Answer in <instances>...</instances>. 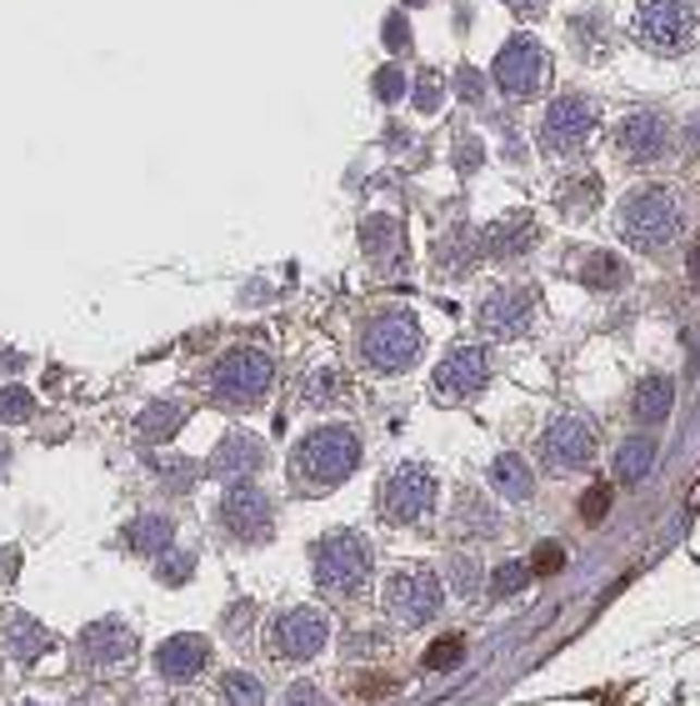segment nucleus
<instances>
[{
  "label": "nucleus",
  "instance_id": "nucleus-36",
  "mask_svg": "<svg viewBox=\"0 0 700 706\" xmlns=\"http://www.w3.org/2000/svg\"><path fill=\"white\" fill-rule=\"evenodd\" d=\"M486 516H491V511L466 496V501H460V521H455V526H460V532H470V526H476L480 536H491V532H495V521H486Z\"/></svg>",
  "mask_w": 700,
  "mask_h": 706
},
{
  "label": "nucleus",
  "instance_id": "nucleus-39",
  "mask_svg": "<svg viewBox=\"0 0 700 706\" xmlns=\"http://www.w3.org/2000/svg\"><path fill=\"white\" fill-rule=\"evenodd\" d=\"M580 511H586V521H605V511H611V486H590L586 501H580Z\"/></svg>",
  "mask_w": 700,
  "mask_h": 706
},
{
  "label": "nucleus",
  "instance_id": "nucleus-6",
  "mask_svg": "<svg viewBox=\"0 0 700 706\" xmlns=\"http://www.w3.org/2000/svg\"><path fill=\"white\" fill-rule=\"evenodd\" d=\"M271 356L256 346H235L216 361V372H210V397L221 401V406H256L266 391H271Z\"/></svg>",
  "mask_w": 700,
  "mask_h": 706
},
{
  "label": "nucleus",
  "instance_id": "nucleus-23",
  "mask_svg": "<svg viewBox=\"0 0 700 706\" xmlns=\"http://www.w3.org/2000/svg\"><path fill=\"white\" fill-rule=\"evenodd\" d=\"M671 401H676V381H671V376H640L636 397H630V411H636V422L655 426L671 416Z\"/></svg>",
  "mask_w": 700,
  "mask_h": 706
},
{
  "label": "nucleus",
  "instance_id": "nucleus-41",
  "mask_svg": "<svg viewBox=\"0 0 700 706\" xmlns=\"http://www.w3.org/2000/svg\"><path fill=\"white\" fill-rule=\"evenodd\" d=\"M285 706H326V696H320L310 682H295L291 692H285Z\"/></svg>",
  "mask_w": 700,
  "mask_h": 706
},
{
  "label": "nucleus",
  "instance_id": "nucleus-44",
  "mask_svg": "<svg viewBox=\"0 0 700 706\" xmlns=\"http://www.w3.org/2000/svg\"><path fill=\"white\" fill-rule=\"evenodd\" d=\"M455 90L466 100H480V71H460V81H455Z\"/></svg>",
  "mask_w": 700,
  "mask_h": 706
},
{
  "label": "nucleus",
  "instance_id": "nucleus-33",
  "mask_svg": "<svg viewBox=\"0 0 700 706\" xmlns=\"http://www.w3.org/2000/svg\"><path fill=\"white\" fill-rule=\"evenodd\" d=\"M30 411H36V397H30V386H5L0 391V422H30Z\"/></svg>",
  "mask_w": 700,
  "mask_h": 706
},
{
  "label": "nucleus",
  "instance_id": "nucleus-34",
  "mask_svg": "<svg viewBox=\"0 0 700 706\" xmlns=\"http://www.w3.org/2000/svg\"><path fill=\"white\" fill-rule=\"evenodd\" d=\"M335 397H341V372L320 366V372L306 376V401H335Z\"/></svg>",
  "mask_w": 700,
  "mask_h": 706
},
{
  "label": "nucleus",
  "instance_id": "nucleus-45",
  "mask_svg": "<svg viewBox=\"0 0 700 706\" xmlns=\"http://www.w3.org/2000/svg\"><path fill=\"white\" fill-rule=\"evenodd\" d=\"M511 11H520V15H536V11H545V0H505Z\"/></svg>",
  "mask_w": 700,
  "mask_h": 706
},
{
  "label": "nucleus",
  "instance_id": "nucleus-2",
  "mask_svg": "<svg viewBox=\"0 0 700 706\" xmlns=\"http://www.w3.org/2000/svg\"><path fill=\"white\" fill-rule=\"evenodd\" d=\"M680 200L671 186H646L630 191V200L621 206V235H626L636 251H661L680 235Z\"/></svg>",
  "mask_w": 700,
  "mask_h": 706
},
{
  "label": "nucleus",
  "instance_id": "nucleus-42",
  "mask_svg": "<svg viewBox=\"0 0 700 706\" xmlns=\"http://www.w3.org/2000/svg\"><path fill=\"white\" fill-rule=\"evenodd\" d=\"M165 482H171L175 491H185V486L196 482V466H191V461H165Z\"/></svg>",
  "mask_w": 700,
  "mask_h": 706
},
{
  "label": "nucleus",
  "instance_id": "nucleus-18",
  "mask_svg": "<svg viewBox=\"0 0 700 706\" xmlns=\"http://www.w3.org/2000/svg\"><path fill=\"white\" fill-rule=\"evenodd\" d=\"M665 146H671V125L661 121V115L651 111H636L621 121V150H626V161H640L651 166L665 156Z\"/></svg>",
  "mask_w": 700,
  "mask_h": 706
},
{
  "label": "nucleus",
  "instance_id": "nucleus-14",
  "mask_svg": "<svg viewBox=\"0 0 700 706\" xmlns=\"http://www.w3.org/2000/svg\"><path fill=\"white\" fill-rule=\"evenodd\" d=\"M326 636H331V626H326V617H320V611H310V607L285 611V617L271 626L275 652H281V657H291V661L320 657V652H326Z\"/></svg>",
  "mask_w": 700,
  "mask_h": 706
},
{
  "label": "nucleus",
  "instance_id": "nucleus-4",
  "mask_svg": "<svg viewBox=\"0 0 700 706\" xmlns=\"http://www.w3.org/2000/svg\"><path fill=\"white\" fill-rule=\"evenodd\" d=\"M310 567H316L320 592L331 596H356L370 582V546L356 532H326L310 546Z\"/></svg>",
  "mask_w": 700,
  "mask_h": 706
},
{
  "label": "nucleus",
  "instance_id": "nucleus-16",
  "mask_svg": "<svg viewBox=\"0 0 700 706\" xmlns=\"http://www.w3.org/2000/svg\"><path fill=\"white\" fill-rule=\"evenodd\" d=\"M266 466V441L256 431H225L210 451V471L216 476H235V482H246L256 471Z\"/></svg>",
  "mask_w": 700,
  "mask_h": 706
},
{
  "label": "nucleus",
  "instance_id": "nucleus-20",
  "mask_svg": "<svg viewBox=\"0 0 700 706\" xmlns=\"http://www.w3.org/2000/svg\"><path fill=\"white\" fill-rule=\"evenodd\" d=\"M480 246H486V256H495V260L526 256V251L536 246V221H530V216H511V221H495L491 231L480 235Z\"/></svg>",
  "mask_w": 700,
  "mask_h": 706
},
{
  "label": "nucleus",
  "instance_id": "nucleus-11",
  "mask_svg": "<svg viewBox=\"0 0 700 706\" xmlns=\"http://www.w3.org/2000/svg\"><path fill=\"white\" fill-rule=\"evenodd\" d=\"M491 381V356L480 346H455L451 356L435 366V397L441 401H470Z\"/></svg>",
  "mask_w": 700,
  "mask_h": 706
},
{
  "label": "nucleus",
  "instance_id": "nucleus-28",
  "mask_svg": "<svg viewBox=\"0 0 700 706\" xmlns=\"http://www.w3.org/2000/svg\"><path fill=\"white\" fill-rule=\"evenodd\" d=\"M11 652H15L21 661L46 657V652H50V632L40 626V621H30V617H15V621H11Z\"/></svg>",
  "mask_w": 700,
  "mask_h": 706
},
{
  "label": "nucleus",
  "instance_id": "nucleus-17",
  "mask_svg": "<svg viewBox=\"0 0 700 706\" xmlns=\"http://www.w3.org/2000/svg\"><path fill=\"white\" fill-rule=\"evenodd\" d=\"M206 661H210V642L206 636H196V632L171 636V642H160V652H156V671L175 686L196 682L200 671H206Z\"/></svg>",
  "mask_w": 700,
  "mask_h": 706
},
{
  "label": "nucleus",
  "instance_id": "nucleus-19",
  "mask_svg": "<svg viewBox=\"0 0 700 706\" xmlns=\"http://www.w3.org/2000/svg\"><path fill=\"white\" fill-rule=\"evenodd\" d=\"M360 246H366L370 260H381V266L401 260V256H406L401 221H395V216H366V221H360Z\"/></svg>",
  "mask_w": 700,
  "mask_h": 706
},
{
  "label": "nucleus",
  "instance_id": "nucleus-10",
  "mask_svg": "<svg viewBox=\"0 0 700 706\" xmlns=\"http://www.w3.org/2000/svg\"><path fill=\"white\" fill-rule=\"evenodd\" d=\"M491 75H495V86H501L505 96H536V90L545 86V75H551V61H545L541 40L511 36L501 46V56H495Z\"/></svg>",
  "mask_w": 700,
  "mask_h": 706
},
{
  "label": "nucleus",
  "instance_id": "nucleus-5",
  "mask_svg": "<svg viewBox=\"0 0 700 706\" xmlns=\"http://www.w3.org/2000/svg\"><path fill=\"white\" fill-rule=\"evenodd\" d=\"M360 356H366L370 372H385V376L410 372L420 356L416 316H410V311H381V316L366 326V336H360Z\"/></svg>",
  "mask_w": 700,
  "mask_h": 706
},
{
  "label": "nucleus",
  "instance_id": "nucleus-12",
  "mask_svg": "<svg viewBox=\"0 0 700 706\" xmlns=\"http://www.w3.org/2000/svg\"><path fill=\"white\" fill-rule=\"evenodd\" d=\"M541 457H545V466H555V471L590 466V457H595V426H590L586 416H561V422H551L541 436Z\"/></svg>",
  "mask_w": 700,
  "mask_h": 706
},
{
  "label": "nucleus",
  "instance_id": "nucleus-46",
  "mask_svg": "<svg viewBox=\"0 0 700 706\" xmlns=\"http://www.w3.org/2000/svg\"><path fill=\"white\" fill-rule=\"evenodd\" d=\"M690 281H696V285H700V246H696V251H690Z\"/></svg>",
  "mask_w": 700,
  "mask_h": 706
},
{
  "label": "nucleus",
  "instance_id": "nucleus-7",
  "mask_svg": "<svg viewBox=\"0 0 700 706\" xmlns=\"http://www.w3.org/2000/svg\"><path fill=\"white\" fill-rule=\"evenodd\" d=\"M435 496H441V482H435V471H430V466H416V461H406V466H395L391 476H385V486H381L385 521H395V526H410V521L430 516Z\"/></svg>",
  "mask_w": 700,
  "mask_h": 706
},
{
  "label": "nucleus",
  "instance_id": "nucleus-1",
  "mask_svg": "<svg viewBox=\"0 0 700 706\" xmlns=\"http://www.w3.org/2000/svg\"><path fill=\"white\" fill-rule=\"evenodd\" d=\"M360 466V436L356 426H316V431L291 451V476L300 491H331Z\"/></svg>",
  "mask_w": 700,
  "mask_h": 706
},
{
  "label": "nucleus",
  "instance_id": "nucleus-30",
  "mask_svg": "<svg viewBox=\"0 0 700 706\" xmlns=\"http://www.w3.org/2000/svg\"><path fill=\"white\" fill-rule=\"evenodd\" d=\"M221 692H225V702L231 706H266V686H260L250 671H225Z\"/></svg>",
  "mask_w": 700,
  "mask_h": 706
},
{
  "label": "nucleus",
  "instance_id": "nucleus-3",
  "mask_svg": "<svg viewBox=\"0 0 700 706\" xmlns=\"http://www.w3.org/2000/svg\"><path fill=\"white\" fill-rule=\"evenodd\" d=\"M630 36H636V46L655 50V56H680L700 36L696 0H640L636 21H630Z\"/></svg>",
  "mask_w": 700,
  "mask_h": 706
},
{
  "label": "nucleus",
  "instance_id": "nucleus-25",
  "mask_svg": "<svg viewBox=\"0 0 700 706\" xmlns=\"http://www.w3.org/2000/svg\"><path fill=\"white\" fill-rule=\"evenodd\" d=\"M655 466V436H630L626 447L615 451V482H640V476H651Z\"/></svg>",
  "mask_w": 700,
  "mask_h": 706
},
{
  "label": "nucleus",
  "instance_id": "nucleus-21",
  "mask_svg": "<svg viewBox=\"0 0 700 706\" xmlns=\"http://www.w3.org/2000/svg\"><path fill=\"white\" fill-rule=\"evenodd\" d=\"M81 652H86L90 661H125L136 652V636L125 632L121 621H96V626H86V636H81Z\"/></svg>",
  "mask_w": 700,
  "mask_h": 706
},
{
  "label": "nucleus",
  "instance_id": "nucleus-9",
  "mask_svg": "<svg viewBox=\"0 0 700 706\" xmlns=\"http://www.w3.org/2000/svg\"><path fill=\"white\" fill-rule=\"evenodd\" d=\"M595 136V106L576 90H565L545 106V121H541V146L551 156H576L586 141Z\"/></svg>",
  "mask_w": 700,
  "mask_h": 706
},
{
  "label": "nucleus",
  "instance_id": "nucleus-37",
  "mask_svg": "<svg viewBox=\"0 0 700 706\" xmlns=\"http://www.w3.org/2000/svg\"><path fill=\"white\" fill-rule=\"evenodd\" d=\"M376 96H381V100H391V106H395V100L406 96V75L395 71V65H385V71H376Z\"/></svg>",
  "mask_w": 700,
  "mask_h": 706
},
{
  "label": "nucleus",
  "instance_id": "nucleus-47",
  "mask_svg": "<svg viewBox=\"0 0 700 706\" xmlns=\"http://www.w3.org/2000/svg\"><path fill=\"white\" fill-rule=\"evenodd\" d=\"M406 5H426V0H406Z\"/></svg>",
  "mask_w": 700,
  "mask_h": 706
},
{
  "label": "nucleus",
  "instance_id": "nucleus-29",
  "mask_svg": "<svg viewBox=\"0 0 700 706\" xmlns=\"http://www.w3.org/2000/svg\"><path fill=\"white\" fill-rule=\"evenodd\" d=\"M561 206L565 211H595L601 206V175H570V181H561Z\"/></svg>",
  "mask_w": 700,
  "mask_h": 706
},
{
  "label": "nucleus",
  "instance_id": "nucleus-26",
  "mask_svg": "<svg viewBox=\"0 0 700 706\" xmlns=\"http://www.w3.org/2000/svg\"><path fill=\"white\" fill-rule=\"evenodd\" d=\"M181 422H185V411H181V401H150L146 411H140V436L146 441H171L175 431H181Z\"/></svg>",
  "mask_w": 700,
  "mask_h": 706
},
{
  "label": "nucleus",
  "instance_id": "nucleus-43",
  "mask_svg": "<svg viewBox=\"0 0 700 706\" xmlns=\"http://www.w3.org/2000/svg\"><path fill=\"white\" fill-rule=\"evenodd\" d=\"M385 46H391V50H406L410 46V31H406V21H401V15H391V21H385Z\"/></svg>",
  "mask_w": 700,
  "mask_h": 706
},
{
  "label": "nucleus",
  "instance_id": "nucleus-31",
  "mask_svg": "<svg viewBox=\"0 0 700 706\" xmlns=\"http://www.w3.org/2000/svg\"><path fill=\"white\" fill-rule=\"evenodd\" d=\"M530 576H536V571H530L526 561H505V567H495V576H491V596H495V601H505V596H520Z\"/></svg>",
  "mask_w": 700,
  "mask_h": 706
},
{
  "label": "nucleus",
  "instance_id": "nucleus-32",
  "mask_svg": "<svg viewBox=\"0 0 700 706\" xmlns=\"http://www.w3.org/2000/svg\"><path fill=\"white\" fill-rule=\"evenodd\" d=\"M460 657H466V642L460 636H441V642H430L426 646V671H451V667H460Z\"/></svg>",
  "mask_w": 700,
  "mask_h": 706
},
{
  "label": "nucleus",
  "instance_id": "nucleus-27",
  "mask_svg": "<svg viewBox=\"0 0 700 706\" xmlns=\"http://www.w3.org/2000/svg\"><path fill=\"white\" fill-rule=\"evenodd\" d=\"M580 281L595 285V291H615V285L626 281V260L611 256V251H590V256L580 260Z\"/></svg>",
  "mask_w": 700,
  "mask_h": 706
},
{
  "label": "nucleus",
  "instance_id": "nucleus-38",
  "mask_svg": "<svg viewBox=\"0 0 700 706\" xmlns=\"http://www.w3.org/2000/svg\"><path fill=\"white\" fill-rule=\"evenodd\" d=\"M191 567H196V561L185 557V551H165V561H160V582H171V586H181L185 576H191Z\"/></svg>",
  "mask_w": 700,
  "mask_h": 706
},
{
  "label": "nucleus",
  "instance_id": "nucleus-13",
  "mask_svg": "<svg viewBox=\"0 0 700 706\" xmlns=\"http://www.w3.org/2000/svg\"><path fill=\"white\" fill-rule=\"evenodd\" d=\"M271 496L260 491L250 482H235L225 486V501H221V521L225 532L241 536V541H260V536H271Z\"/></svg>",
  "mask_w": 700,
  "mask_h": 706
},
{
  "label": "nucleus",
  "instance_id": "nucleus-35",
  "mask_svg": "<svg viewBox=\"0 0 700 706\" xmlns=\"http://www.w3.org/2000/svg\"><path fill=\"white\" fill-rule=\"evenodd\" d=\"M530 571H536V576H555V571H565V546L561 541H541V546H536Z\"/></svg>",
  "mask_w": 700,
  "mask_h": 706
},
{
  "label": "nucleus",
  "instance_id": "nucleus-22",
  "mask_svg": "<svg viewBox=\"0 0 700 706\" xmlns=\"http://www.w3.org/2000/svg\"><path fill=\"white\" fill-rule=\"evenodd\" d=\"M491 491L505 496V501H530V496H536V476H530V466L516 451H501V457L491 461Z\"/></svg>",
  "mask_w": 700,
  "mask_h": 706
},
{
  "label": "nucleus",
  "instance_id": "nucleus-40",
  "mask_svg": "<svg viewBox=\"0 0 700 706\" xmlns=\"http://www.w3.org/2000/svg\"><path fill=\"white\" fill-rule=\"evenodd\" d=\"M416 106H420V111H435V106H441V81H435V71L420 75V86H416Z\"/></svg>",
  "mask_w": 700,
  "mask_h": 706
},
{
  "label": "nucleus",
  "instance_id": "nucleus-24",
  "mask_svg": "<svg viewBox=\"0 0 700 706\" xmlns=\"http://www.w3.org/2000/svg\"><path fill=\"white\" fill-rule=\"evenodd\" d=\"M125 541L136 546L140 557H165L175 541V521L171 516H136L131 532H125Z\"/></svg>",
  "mask_w": 700,
  "mask_h": 706
},
{
  "label": "nucleus",
  "instance_id": "nucleus-15",
  "mask_svg": "<svg viewBox=\"0 0 700 706\" xmlns=\"http://www.w3.org/2000/svg\"><path fill=\"white\" fill-rule=\"evenodd\" d=\"M530 316H536V296L530 291H495V296H486V306H480V326H486V336H495V341H516V336L530 331Z\"/></svg>",
  "mask_w": 700,
  "mask_h": 706
},
{
  "label": "nucleus",
  "instance_id": "nucleus-8",
  "mask_svg": "<svg viewBox=\"0 0 700 706\" xmlns=\"http://www.w3.org/2000/svg\"><path fill=\"white\" fill-rule=\"evenodd\" d=\"M441 607H445V586L435 571L410 567V571H395L385 582V611L395 621H406V626H426Z\"/></svg>",
  "mask_w": 700,
  "mask_h": 706
}]
</instances>
